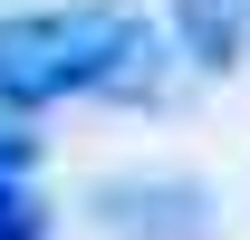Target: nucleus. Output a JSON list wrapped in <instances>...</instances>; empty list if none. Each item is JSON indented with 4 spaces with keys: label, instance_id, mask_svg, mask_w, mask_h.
Returning a JSON list of instances; mask_svg holds the SVG:
<instances>
[{
    "label": "nucleus",
    "instance_id": "f257e3e1",
    "mask_svg": "<svg viewBox=\"0 0 250 240\" xmlns=\"http://www.w3.org/2000/svg\"><path fill=\"white\" fill-rule=\"evenodd\" d=\"M173 58L164 29H145L116 0H67V10H10L0 20V116H39L58 96H164Z\"/></svg>",
    "mask_w": 250,
    "mask_h": 240
},
{
    "label": "nucleus",
    "instance_id": "f03ea898",
    "mask_svg": "<svg viewBox=\"0 0 250 240\" xmlns=\"http://www.w3.org/2000/svg\"><path fill=\"white\" fill-rule=\"evenodd\" d=\"M96 231L106 240H212V202L183 173H116L96 182Z\"/></svg>",
    "mask_w": 250,
    "mask_h": 240
},
{
    "label": "nucleus",
    "instance_id": "7ed1b4c3",
    "mask_svg": "<svg viewBox=\"0 0 250 240\" xmlns=\"http://www.w3.org/2000/svg\"><path fill=\"white\" fill-rule=\"evenodd\" d=\"M173 39L192 67H231L250 39V0H173Z\"/></svg>",
    "mask_w": 250,
    "mask_h": 240
},
{
    "label": "nucleus",
    "instance_id": "20e7f679",
    "mask_svg": "<svg viewBox=\"0 0 250 240\" xmlns=\"http://www.w3.org/2000/svg\"><path fill=\"white\" fill-rule=\"evenodd\" d=\"M0 240H48V211H39L29 173H0Z\"/></svg>",
    "mask_w": 250,
    "mask_h": 240
}]
</instances>
